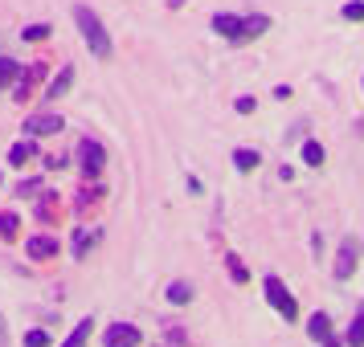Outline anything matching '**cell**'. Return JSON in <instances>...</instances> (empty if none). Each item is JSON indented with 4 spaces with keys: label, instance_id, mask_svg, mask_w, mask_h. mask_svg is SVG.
I'll list each match as a JSON object with an SVG mask.
<instances>
[{
    "label": "cell",
    "instance_id": "8992f818",
    "mask_svg": "<svg viewBox=\"0 0 364 347\" xmlns=\"http://www.w3.org/2000/svg\"><path fill=\"white\" fill-rule=\"evenodd\" d=\"M62 127H66V123H62L58 115H33L29 123H25V135H29V139H37V135H58Z\"/></svg>",
    "mask_w": 364,
    "mask_h": 347
},
{
    "label": "cell",
    "instance_id": "52a82bcc",
    "mask_svg": "<svg viewBox=\"0 0 364 347\" xmlns=\"http://www.w3.org/2000/svg\"><path fill=\"white\" fill-rule=\"evenodd\" d=\"M33 155H37V143H33V139H21V143H13V148H9V164L25 167Z\"/></svg>",
    "mask_w": 364,
    "mask_h": 347
},
{
    "label": "cell",
    "instance_id": "ffe728a7",
    "mask_svg": "<svg viewBox=\"0 0 364 347\" xmlns=\"http://www.w3.org/2000/svg\"><path fill=\"white\" fill-rule=\"evenodd\" d=\"M17 233V213H0V237H13Z\"/></svg>",
    "mask_w": 364,
    "mask_h": 347
},
{
    "label": "cell",
    "instance_id": "6da1fadb",
    "mask_svg": "<svg viewBox=\"0 0 364 347\" xmlns=\"http://www.w3.org/2000/svg\"><path fill=\"white\" fill-rule=\"evenodd\" d=\"M74 25L82 29V37H86V45H90V53L95 57H111V37H107V29H102V21L86 9V4H74Z\"/></svg>",
    "mask_w": 364,
    "mask_h": 347
},
{
    "label": "cell",
    "instance_id": "9a60e30c",
    "mask_svg": "<svg viewBox=\"0 0 364 347\" xmlns=\"http://www.w3.org/2000/svg\"><path fill=\"white\" fill-rule=\"evenodd\" d=\"M303 164H307V167H319V164H323V143L307 139V143H303Z\"/></svg>",
    "mask_w": 364,
    "mask_h": 347
},
{
    "label": "cell",
    "instance_id": "603a6c76",
    "mask_svg": "<svg viewBox=\"0 0 364 347\" xmlns=\"http://www.w3.org/2000/svg\"><path fill=\"white\" fill-rule=\"evenodd\" d=\"M37 188H41V180H25L17 188V197H37Z\"/></svg>",
    "mask_w": 364,
    "mask_h": 347
},
{
    "label": "cell",
    "instance_id": "277c9868",
    "mask_svg": "<svg viewBox=\"0 0 364 347\" xmlns=\"http://www.w3.org/2000/svg\"><path fill=\"white\" fill-rule=\"evenodd\" d=\"M213 29L230 41H246V17H233V13H217L213 17Z\"/></svg>",
    "mask_w": 364,
    "mask_h": 347
},
{
    "label": "cell",
    "instance_id": "d4e9b609",
    "mask_svg": "<svg viewBox=\"0 0 364 347\" xmlns=\"http://www.w3.org/2000/svg\"><path fill=\"white\" fill-rule=\"evenodd\" d=\"M319 343H323V347H344L340 339H336V335H328V339H319Z\"/></svg>",
    "mask_w": 364,
    "mask_h": 347
},
{
    "label": "cell",
    "instance_id": "5bb4252c",
    "mask_svg": "<svg viewBox=\"0 0 364 347\" xmlns=\"http://www.w3.org/2000/svg\"><path fill=\"white\" fill-rule=\"evenodd\" d=\"M90 331H95V319H82V323L74 327V335H70V339H66L62 347H82L86 339H90Z\"/></svg>",
    "mask_w": 364,
    "mask_h": 347
},
{
    "label": "cell",
    "instance_id": "5b68a950",
    "mask_svg": "<svg viewBox=\"0 0 364 347\" xmlns=\"http://www.w3.org/2000/svg\"><path fill=\"white\" fill-rule=\"evenodd\" d=\"M102 164H107V151H102V143L86 139V143H82V172H86V176H99Z\"/></svg>",
    "mask_w": 364,
    "mask_h": 347
},
{
    "label": "cell",
    "instance_id": "ac0fdd59",
    "mask_svg": "<svg viewBox=\"0 0 364 347\" xmlns=\"http://www.w3.org/2000/svg\"><path fill=\"white\" fill-rule=\"evenodd\" d=\"M266 29H270V17H246V41L258 37V33H266Z\"/></svg>",
    "mask_w": 364,
    "mask_h": 347
},
{
    "label": "cell",
    "instance_id": "3957f363",
    "mask_svg": "<svg viewBox=\"0 0 364 347\" xmlns=\"http://www.w3.org/2000/svg\"><path fill=\"white\" fill-rule=\"evenodd\" d=\"M102 343L107 347H139V327L135 323H111Z\"/></svg>",
    "mask_w": 364,
    "mask_h": 347
},
{
    "label": "cell",
    "instance_id": "7c38bea8",
    "mask_svg": "<svg viewBox=\"0 0 364 347\" xmlns=\"http://www.w3.org/2000/svg\"><path fill=\"white\" fill-rule=\"evenodd\" d=\"M17 78H21V66L13 62V57H0V90H9Z\"/></svg>",
    "mask_w": 364,
    "mask_h": 347
},
{
    "label": "cell",
    "instance_id": "7a4b0ae2",
    "mask_svg": "<svg viewBox=\"0 0 364 347\" xmlns=\"http://www.w3.org/2000/svg\"><path fill=\"white\" fill-rule=\"evenodd\" d=\"M266 302H270V307H274V311H279L282 319H287V323H295V319H299L295 298L287 294V286H282L279 278H266Z\"/></svg>",
    "mask_w": 364,
    "mask_h": 347
},
{
    "label": "cell",
    "instance_id": "2e32d148",
    "mask_svg": "<svg viewBox=\"0 0 364 347\" xmlns=\"http://www.w3.org/2000/svg\"><path fill=\"white\" fill-rule=\"evenodd\" d=\"M348 343H352V347H364V311L352 319V327H348Z\"/></svg>",
    "mask_w": 364,
    "mask_h": 347
},
{
    "label": "cell",
    "instance_id": "7402d4cb",
    "mask_svg": "<svg viewBox=\"0 0 364 347\" xmlns=\"http://www.w3.org/2000/svg\"><path fill=\"white\" fill-rule=\"evenodd\" d=\"M25 347H50V335L46 331H29L25 335Z\"/></svg>",
    "mask_w": 364,
    "mask_h": 347
},
{
    "label": "cell",
    "instance_id": "d6986e66",
    "mask_svg": "<svg viewBox=\"0 0 364 347\" xmlns=\"http://www.w3.org/2000/svg\"><path fill=\"white\" fill-rule=\"evenodd\" d=\"M21 37H25V41H46V37H50V25H46V21H41V25H29Z\"/></svg>",
    "mask_w": 364,
    "mask_h": 347
},
{
    "label": "cell",
    "instance_id": "30bf717a",
    "mask_svg": "<svg viewBox=\"0 0 364 347\" xmlns=\"http://www.w3.org/2000/svg\"><path fill=\"white\" fill-rule=\"evenodd\" d=\"M307 335H311V339H328L331 335V319L323 311H315L311 319H307Z\"/></svg>",
    "mask_w": 364,
    "mask_h": 347
},
{
    "label": "cell",
    "instance_id": "9c48e42d",
    "mask_svg": "<svg viewBox=\"0 0 364 347\" xmlns=\"http://www.w3.org/2000/svg\"><path fill=\"white\" fill-rule=\"evenodd\" d=\"M70 86H74V66H66L62 74H58V78H53L50 90H46V99H62V94H66Z\"/></svg>",
    "mask_w": 364,
    "mask_h": 347
},
{
    "label": "cell",
    "instance_id": "44dd1931",
    "mask_svg": "<svg viewBox=\"0 0 364 347\" xmlns=\"http://www.w3.org/2000/svg\"><path fill=\"white\" fill-rule=\"evenodd\" d=\"M344 21H364V0H352V4H344Z\"/></svg>",
    "mask_w": 364,
    "mask_h": 347
},
{
    "label": "cell",
    "instance_id": "484cf974",
    "mask_svg": "<svg viewBox=\"0 0 364 347\" xmlns=\"http://www.w3.org/2000/svg\"><path fill=\"white\" fill-rule=\"evenodd\" d=\"M0 343H4V327H0Z\"/></svg>",
    "mask_w": 364,
    "mask_h": 347
},
{
    "label": "cell",
    "instance_id": "ba28073f",
    "mask_svg": "<svg viewBox=\"0 0 364 347\" xmlns=\"http://www.w3.org/2000/svg\"><path fill=\"white\" fill-rule=\"evenodd\" d=\"M29 258H37V262H46V258H53L58 253V241L53 237H29Z\"/></svg>",
    "mask_w": 364,
    "mask_h": 347
},
{
    "label": "cell",
    "instance_id": "e0dca14e",
    "mask_svg": "<svg viewBox=\"0 0 364 347\" xmlns=\"http://www.w3.org/2000/svg\"><path fill=\"white\" fill-rule=\"evenodd\" d=\"M168 298H172V302H193V286H188V282H172V286H168Z\"/></svg>",
    "mask_w": 364,
    "mask_h": 347
},
{
    "label": "cell",
    "instance_id": "8fae6325",
    "mask_svg": "<svg viewBox=\"0 0 364 347\" xmlns=\"http://www.w3.org/2000/svg\"><path fill=\"white\" fill-rule=\"evenodd\" d=\"M352 270H356V249L344 246V249H340V262H336V278H340V282L352 278Z\"/></svg>",
    "mask_w": 364,
    "mask_h": 347
},
{
    "label": "cell",
    "instance_id": "4fadbf2b",
    "mask_svg": "<svg viewBox=\"0 0 364 347\" xmlns=\"http://www.w3.org/2000/svg\"><path fill=\"white\" fill-rule=\"evenodd\" d=\"M258 160H262V155H258V151H250V148L233 151V167H237V172H254V167H258Z\"/></svg>",
    "mask_w": 364,
    "mask_h": 347
},
{
    "label": "cell",
    "instance_id": "cb8c5ba5",
    "mask_svg": "<svg viewBox=\"0 0 364 347\" xmlns=\"http://www.w3.org/2000/svg\"><path fill=\"white\" fill-rule=\"evenodd\" d=\"M230 274H233L237 282H246V278H250V274H246V265L237 262V258H230Z\"/></svg>",
    "mask_w": 364,
    "mask_h": 347
}]
</instances>
